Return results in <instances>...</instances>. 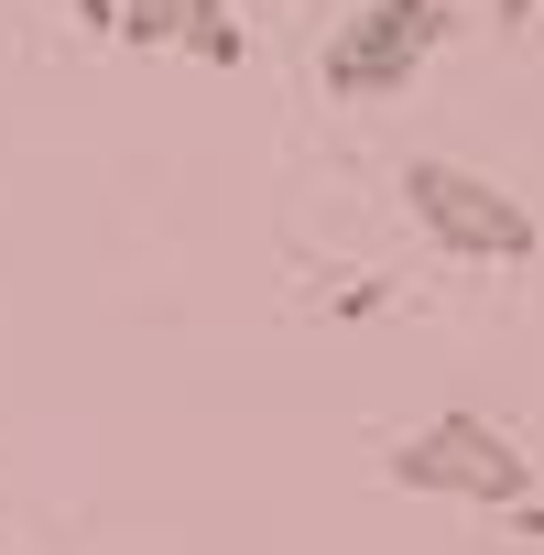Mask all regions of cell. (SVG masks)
Segmentation results:
<instances>
[{
    "mask_svg": "<svg viewBox=\"0 0 544 555\" xmlns=\"http://www.w3.org/2000/svg\"><path fill=\"white\" fill-rule=\"evenodd\" d=\"M381 479L392 490H414V501H479V512H522L533 501V457H522V436L511 425H490V414H425L414 436H392L381 447Z\"/></svg>",
    "mask_w": 544,
    "mask_h": 555,
    "instance_id": "6da1fadb",
    "label": "cell"
},
{
    "mask_svg": "<svg viewBox=\"0 0 544 555\" xmlns=\"http://www.w3.org/2000/svg\"><path fill=\"white\" fill-rule=\"evenodd\" d=\"M403 207H414V229H425L436 250H457V261H533V250H544L533 207H522L511 185L446 164V153H414V164H403Z\"/></svg>",
    "mask_w": 544,
    "mask_h": 555,
    "instance_id": "7a4b0ae2",
    "label": "cell"
},
{
    "mask_svg": "<svg viewBox=\"0 0 544 555\" xmlns=\"http://www.w3.org/2000/svg\"><path fill=\"white\" fill-rule=\"evenodd\" d=\"M436 44H446V0H360L327 34L316 77H327V99H403Z\"/></svg>",
    "mask_w": 544,
    "mask_h": 555,
    "instance_id": "3957f363",
    "label": "cell"
},
{
    "mask_svg": "<svg viewBox=\"0 0 544 555\" xmlns=\"http://www.w3.org/2000/svg\"><path fill=\"white\" fill-rule=\"evenodd\" d=\"M120 44H185L196 66H250L229 0H120Z\"/></svg>",
    "mask_w": 544,
    "mask_h": 555,
    "instance_id": "277c9868",
    "label": "cell"
},
{
    "mask_svg": "<svg viewBox=\"0 0 544 555\" xmlns=\"http://www.w3.org/2000/svg\"><path fill=\"white\" fill-rule=\"evenodd\" d=\"M490 23H501V34H522V23H544V0H490Z\"/></svg>",
    "mask_w": 544,
    "mask_h": 555,
    "instance_id": "5b68a950",
    "label": "cell"
},
{
    "mask_svg": "<svg viewBox=\"0 0 544 555\" xmlns=\"http://www.w3.org/2000/svg\"><path fill=\"white\" fill-rule=\"evenodd\" d=\"M511 522H522V544H533V555H544V501H522V512H511Z\"/></svg>",
    "mask_w": 544,
    "mask_h": 555,
    "instance_id": "8992f818",
    "label": "cell"
},
{
    "mask_svg": "<svg viewBox=\"0 0 544 555\" xmlns=\"http://www.w3.org/2000/svg\"><path fill=\"white\" fill-rule=\"evenodd\" d=\"M77 12H88V23H99V34H120V0H77Z\"/></svg>",
    "mask_w": 544,
    "mask_h": 555,
    "instance_id": "52a82bcc",
    "label": "cell"
}]
</instances>
